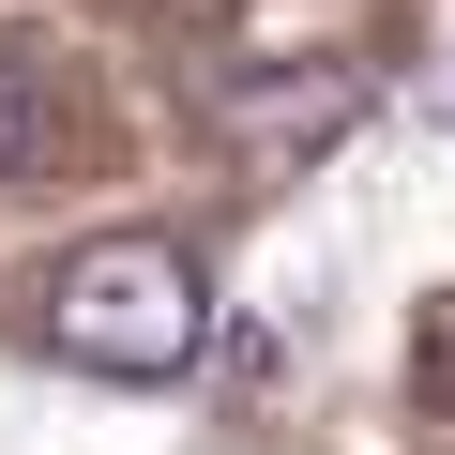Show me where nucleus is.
<instances>
[{
    "label": "nucleus",
    "mask_w": 455,
    "mask_h": 455,
    "mask_svg": "<svg viewBox=\"0 0 455 455\" xmlns=\"http://www.w3.org/2000/svg\"><path fill=\"white\" fill-rule=\"evenodd\" d=\"M410 364H425V410H455V304H425V334H410Z\"/></svg>",
    "instance_id": "4"
},
{
    "label": "nucleus",
    "mask_w": 455,
    "mask_h": 455,
    "mask_svg": "<svg viewBox=\"0 0 455 455\" xmlns=\"http://www.w3.org/2000/svg\"><path fill=\"white\" fill-rule=\"evenodd\" d=\"M349 122H364V92H349V76H304V92H289V76H274V92H228V137H243V152H334Z\"/></svg>",
    "instance_id": "2"
},
{
    "label": "nucleus",
    "mask_w": 455,
    "mask_h": 455,
    "mask_svg": "<svg viewBox=\"0 0 455 455\" xmlns=\"http://www.w3.org/2000/svg\"><path fill=\"white\" fill-rule=\"evenodd\" d=\"M46 334L92 379H182L212 349V289H197V259L167 228H107V243H76L46 274Z\"/></svg>",
    "instance_id": "1"
},
{
    "label": "nucleus",
    "mask_w": 455,
    "mask_h": 455,
    "mask_svg": "<svg viewBox=\"0 0 455 455\" xmlns=\"http://www.w3.org/2000/svg\"><path fill=\"white\" fill-rule=\"evenodd\" d=\"M31 152H46V92H31V61H16V46H0V182H16Z\"/></svg>",
    "instance_id": "3"
},
{
    "label": "nucleus",
    "mask_w": 455,
    "mask_h": 455,
    "mask_svg": "<svg viewBox=\"0 0 455 455\" xmlns=\"http://www.w3.org/2000/svg\"><path fill=\"white\" fill-rule=\"evenodd\" d=\"M425 122L455 137V0H440V61H425Z\"/></svg>",
    "instance_id": "5"
}]
</instances>
